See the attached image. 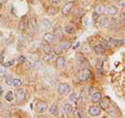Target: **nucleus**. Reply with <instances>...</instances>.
Instances as JSON below:
<instances>
[{
	"instance_id": "7",
	"label": "nucleus",
	"mask_w": 125,
	"mask_h": 118,
	"mask_svg": "<svg viewBox=\"0 0 125 118\" xmlns=\"http://www.w3.org/2000/svg\"><path fill=\"white\" fill-rule=\"evenodd\" d=\"M109 44L113 45V46H117V47H120V46H123L124 45V40L123 39H115V38H112L109 39Z\"/></svg>"
},
{
	"instance_id": "21",
	"label": "nucleus",
	"mask_w": 125,
	"mask_h": 118,
	"mask_svg": "<svg viewBox=\"0 0 125 118\" xmlns=\"http://www.w3.org/2000/svg\"><path fill=\"white\" fill-rule=\"evenodd\" d=\"M95 11L99 14H102L104 12V5L101 4V3H98V4H96V6H95Z\"/></svg>"
},
{
	"instance_id": "38",
	"label": "nucleus",
	"mask_w": 125,
	"mask_h": 118,
	"mask_svg": "<svg viewBox=\"0 0 125 118\" xmlns=\"http://www.w3.org/2000/svg\"><path fill=\"white\" fill-rule=\"evenodd\" d=\"M83 52H90V47H89V45H87V44H85L84 46H83Z\"/></svg>"
},
{
	"instance_id": "26",
	"label": "nucleus",
	"mask_w": 125,
	"mask_h": 118,
	"mask_svg": "<svg viewBox=\"0 0 125 118\" xmlns=\"http://www.w3.org/2000/svg\"><path fill=\"white\" fill-rule=\"evenodd\" d=\"M5 99L7 101H13V99H14V93H13V91H9L5 94Z\"/></svg>"
},
{
	"instance_id": "36",
	"label": "nucleus",
	"mask_w": 125,
	"mask_h": 118,
	"mask_svg": "<svg viewBox=\"0 0 125 118\" xmlns=\"http://www.w3.org/2000/svg\"><path fill=\"white\" fill-rule=\"evenodd\" d=\"M76 97H77L76 93H71V94H70V96H69V99L71 100V101H74V100L76 99Z\"/></svg>"
},
{
	"instance_id": "33",
	"label": "nucleus",
	"mask_w": 125,
	"mask_h": 118,
	"mask_svg": "<svg viewBox=\"0 0 125 118\" xmlns=\"http://www.w3.org/2000/svg\"><path fill=\"white\" fill-rule=\"evenodd\" d=\"M5 75H6V73H5V71H4V69L0 68V82H1L2 80H4Z\"/></svg>"
},
{
	"instance_id": "47",
	"label": "nucleus",
	"mask_w": 125,
	"mask_h": 118,
	"mask_svg": "<svg viewBox=\"0 0 125 118\" xmlns=\"http://www.w3.org/2000/svg\"><path fill=\"white\" fill-rule=\"evenodd\" d=\"M2 94V88H0V95Z\"/></svg>"
},
{
	"instance_id": "30",
	"label": "nucleus",
	"mask_w": 125,
	"mask_h": 118,
	"mask_svg": "<svg viewBox=\"0 0 125 118\" xmlns=\"http://www.w3.org/2000/svg\"><path fill=\"white\" fill-rule=\"evenodd\" d=\"M2 116L5 117V118H9V117L11 116V113H10V110H3L2 111Z\"/></svg>"
},
{
	"instance_id": "8",
	"label": "nucleus",
	"mask_w": 125,
	"mask_h": 118,
	"mask_svg": "<svg viewBox=\"0 0 125 118\" xmlns=\"http://www.w3.org/2000/svg\"><path fill=\"white\" fill-rule=\"evenodd\" d=\"M27 27L29 28L30 31H34L37 28V20L36 18H30L28 20V23H27Z\"/></svg>"
},
{
	"instance_id": "6",
	"label": "nucleus",
	"mask_w": 125,
	"mask_h": 118,
	"mask_svg": "<svg viewBox=\"0 0 125 118\" xmlns=\"http://www.w3.org/2000/svg\"><path fill=\"white\" fill-rule=\"evenodd\" d=\"M73 6H74V2L73 1H70V2H67L66 4L62 6V13L64 16H67L70 12H71V10L73 9Z\"/></svg>"
},
{
	"instance_id": "1",
	"label": "nucleus",
	"mask_w": 125,
	"mask_h": 118,
	"mask_svg": "<svg viewBox=\"0 0 125 118\" xmlns=\"http://www.w3.org/2000/svg\"><path fill=\"white\" fill-rule=\"evenodd\" d=\"M91 75H92L91 70L89 68H87V67H84V68L81 69L79 71V73H78V78H79L80 82H87L90 80Z\"/></svg>"
},
{
	"instance_id": "9",
	"label": "nucleus",
	"mask_w": 125,
	"mask_h": 118,
	"mask_svg": "<svg viewBox=\"0 0 125 118\" xmlns=\"http://www.w3.org/2000/svg\"><path fill=\"white\" fill-rule=\"evenodd\" d=\"M105 12H106V14L109 16H115L116 14H118V7L115 5H109L106 7Z\"/></svg>"
},
{
	"instance_id": "27",
	"label": "nucleus",
	"mask_w": 125,
	"mask_h": 118,
	"mask_svg": "<svg viewBox=\"0 0 125 118\" xmlns=\"http://www.w3.org/2000/svg\"><path fill=\"white\" fill-rule=\"evenodd\" d=\"M53 59H54V56H53V54H51V52H50V53H45L44 57H43V60L47 61V62L51 61V60H53Z\"/></svg>"
},
{
	"instance_id": "29",
	"label": "nucleus",
	"mask_w": 125,
	"mask_h": 118,
	"mask_svg": "<svg viewBox=\"0 0 125 118\" xmlns=\"http://www.w3.org/2000/svg\"><path fill=\"white\" fill-rule=\"evenodd\" d=\"M60 45L62 46V49H68L69 47L71 46V45H70V43H69V42H67V41H62Z\"/></svg>"
},
{
	"instance_id": "2",
	"label": "nucleus",
	"mask_w": 125,
	"mask_h": 118,
	"mask_svg": "<svg viewBox=\"0 0 125 118\" xmlns=\"http://www.w3.org/2000/svg\"><path fill=\"white\" fill-rule=\"evenodd\" d=\"M71 91V88H70V86L67 84V83H61L60 85H58V88H57V92L60 95L62 96H65V95H68Z\"/></svg>"
},
{
	"instance_id": "22",
	"label": "nucleus",
	"mask_w": 125,
	"mask_h": 118,
	"mask_svg": "<svg viewBox=\"0 0 125 118\" xmlns=\"http://www.w3.org/2000/svg\"><path fill=\"white\" fill-rule=\"evenodd\" d=\"M108 19L106 18V17H102L100 19V22H99V24H100V26L101 27H104V26H107L108 25Z\"/></svg>"
},
{
	"instance_id": "34",
	"label": "nucleus",
	"mask_w": 125,
	"mask_h": 118,
	"mask_svg": "<svg viewBox=\"0 0 125 118\" xmlns=\"http://www.w3.org/2000/svg\"><path fill=\"white\" fill-rule=\"evenodd\" d=\"M26 61V58L24 56H19L18 57V62L20 63V64H23V63H25Z\"/></svg>"
},
{
	"instance_id": "28",
	"label": "nucleus",
	"mask_w": 125,
	"mask_h": 118,
	"mask_svg": "<svg viewBox=\"0 0 125 118\" xmlns=\"http://www.w3.org/2000/svg\"><path fill=\"white\" fill-rule=\"evenodd\" d=\"M99 13H97L96 11H94L93 12V14H92V19H93V22H97L98 21V19H99Z\"/></svg>"
},
{
	"instance_id": "3",
	"label": "nucleus",
	"mask_w": 125,
	"mask_h": 118,
	"mask_svg": "<svg viewBox=\"0 0 125 118\" xmlns=\"http://www.w3.org/2000/svg\"><path fill=\"white\" fill-rule=\"evenodd\" d=\"M15 97H16V100H17L18 104H21L25 100L26 98V93H25V90L22 89V88H19L16 90V93H15Z\"/></svg>"
},
{
	"instance_id": "40",
	"label": "nucleus",
	"mask_w": 125,
	"mask_h": 118,
	"mask_svg": "<svg viewBox=\"0 0 125 118\" xmlns=\"http://www.w3.org/2000/svg\"><path fill=\"white\" fill-rule=\"evenodd\" d=\"M3 59H4V52H2L1 54H0V63H1V64H3Z\"/></svg>"
},
{
	"instance_id": "19",
	"label": "nucleus",
	"mask_w": 125,
	"mask_h": 118,
	"mask_svg": "<svg viewBox=\"0 0 125 118\" xmlns=\"http://www.w3.org/2000/svg\"><path fill=\"white\" fill-rule=\"evenodd\" d=\"M54 37L57 38V39L62 38V27H56V28H54Z\"/></svg>"
},
{
	"instance_id": "16",
	"label": "nucleus",
	"mask_w": 125,
	"mask_h": 118,
	"mask_svg": "<svg viewBox=\"0 0 125 118\" xmlns=\"http://www.w3.org/2000/svg\"><path fill=\"white\" fill-rule=\"evenodd\" d=\"M91 96H92V101H93V103H95V104L99 103L100 99L102 98V95H101L100 92H94Z\"/></svg>"
},
{
	"instance_id": "14",
	"label": "nucleus",
	"mask_w": 125,
	"mask_h": 118,
	"mask_svg": "<svg viewBox=\"0 0 125 118\" xmlns=\"http://www.w3.org/2000/svg\"><path fill=\"white\" fill-rule=\"evenodd\" d=\"M99 107L101 108V109H103V110H108V108H109V101H108V99H102L101 98L100 99V101H99Z\"/></svg>"
},
{
	"instance_id": "46",
	"label": "nucleus",
	"mask_w": 125,
	"mask_h": 118,
	"mask_svg": "<svg viewBox=\"0 0 125 118\" xmlns=\"http://www.w3.org/2000/svg\"><path fill=\"white\" fill-rule=\"evenodd\" d=\"M1 7H2V2L0 1V10H1Z\"/></svg>"
},
{
	"instance_id": "4",
	"label": "nucleus",
	"mask_w": 125,
	"mask_h": 118,
	"mask_svg": "<svg viewBox=\"0 0 125 118\" xmlns=\"http://www.w3.org/2000/svg\"><path fill=\"white\" fill-rule=\"evenodd\" d=\"M47 108H48V105H47V103H45V101L38 100L36 103V111L39 113H44L47 110Z\"/></svg>"
},
{
	"instance_id": "48",
	"label": "nucleus",
	"mask_w": 125,
	"mask_h": 118,
	"mask_svg": "<svg viewBox=\"0 0 125 118\" xmlns=\"http://www.w3.org/2000/svg\"><path fill=\"white\" fill-rule=\"evenodd\" d=\"M1 20H2V17H1V15H0V22H1Z\"/></svg>"
},
{
	"instance_id": "39",
	"label": "nucleus",
	"mask_w": 125,
	"mask_h": 118,
	"mask_svg": "<svg viewBox=\"0 0 125 118\" xmlns=\"http://www.w3.org/2000/svg\"><path fill=\"white\" fill-rule=\"evenodd\" d=\"M77 61H78V62H79V63H80V64H81V63H84V62H87V60H85V59H84L83 57H78V59H77Z\"/></svg>"
},
{
	"instance_id": "35",
	"label": "nucleus",
	"mask_w": 125,
	"mask_h": 118,
	"mask_svg": "<svg viewBox=\"0 0 125 118\" xmlns=\"http://www.w3.org/2000/svg\"><path fill=\"white\" fill-rule=\"evenodd\" d=\"M48 14H50V15H54V14H56V9H54V7H49L48 9Z\"/></svg>"
},
{
	"instance_id": "43",
	"label": "nucleus",
	"mask_w": 125,
	"mask_h": 118,
	"mask_svg": "<svg viewBox=\"0 0 125 118\" xmlns=\"http://www.w3.org/2000/svg\"><path fill=\"white\" fill-rule=\"evenodd\" d=\"M93 93H94V92H93V88H92V87L89 88V94H90V95H92Z\"/></svg>"
},
{
	"instance_id": "25",
	"label": "nucleus",
	"mask_w": 125,
	"mask_h": 118,
	"mask_svg": "<svg viewBox=\"0 0 125 118\" xmlns=\"http://www.w3.org/2000/svg\"><path fill=\"white\" fill-rule=\"evenodd\" d=\"M42 49H43V51H44V53H50L51 52V47H50V45L47 43V44H45V45H43V47H42Z\"/></svg>"
},
{
	"instance_id": "31",
	"label": "nucleus",
	"mask_w": 125,
	"mask_h": 118,
	"mask_svg": "<svg viewBox=\"0 0 125 118\" xmlns=\"http://www.w3.org/2000/svg\"><path fill=\"white\" fill-rule=\"evenodd\" d=\"M5 82L7 86H13V77L11 76H6L5 75Z\"/></svg>"
},
{
	"instance_id": "12",
	"label": "nucleus",
	"mask_w": 125,
	"mask_h": 118,
	"mask_svg": "<svg viewBox=\"0 0 125 118\" xmlns=\"http://www.w3.org/2000/svg\"><path fill=\"white\" fill-rule=\"evenodd\" d=\"M66 65V59L64 57H60L56 59V67L60 69H62Z\"/></svg>"
},
{
	"instance_id": "23",
	"label": "nucleus",
	"mask_w": 125,
	"mask_h": 118,
	"mask_svg": "<svg viewBox=\"0 0 125 118\" xmlns=\"http://www.w3.org/2000/svg\"><path fill=\"white\" fill-rule=\"evenodd\" d=\"M21 85H22V81L20 78H13V87L18 88V87H20Z\"/></svg>"
},
{
	"instance_id": "18",
	"label": "nucleus",
	"mask_w": 125,
	"mask_h": 118,
	"mask_svg": "<svg viewBox=\"0 0 125 118\" xmlns=\"http://www.w3.org/2000/svg\"><path fill=\"white\" fill-rule=\"evenodd\" d=\"M49 112H50V114H51V115L57 116V114H58V107H57V105H56V104H53L51 107H50Z\"/></svg>"
},
{
	"instance_id": "41",
	"label": "nucleus",
	"mask_w": 125,
	"mask_h": 118,
	"mask_svg": "<svg viewBox=\"0 0 125 118\" xmlns=\"http://www.w3.org/2000/svg\"><path fill=\"white\" fill-rule=\"evenodd\" d=\"M62 0H50V2L52 3V4H57V3H60Z\"/></svg>"
},
{
	"instance_id": "32",
	"label": "nucleus",
	"mask_w": 125,
	"mask_h": 118,
	"mask_svg": "<svg viewBox=\"0 0 125 118\" xmlns=\"http://www.w3.org/2000/svg\"><path fill=\"white\" fill-rule=\"evenodd\" d=\"M14 65V60H10V61H7V62H3V66L5 68H9V67L13 66Z\"/></svg>"
},
{
	"instance_id": "20",
	"label": "nucleus",
	"mask_w": 125,
	"mask_h": 118,
	"mask_svg": "<svg viewBox=\"0 0 125 118\" xmlns=\"http://www.w3.org/2000/svg\"><path fill=\"white\" fill-rule=\"evenodd\" d=\"M53 52H54V54H56V56H61V54L62 53V46L61 45H54V47H53Z\"/></svg>"
},
{
	"instance_id": "45",
	"label": "nucleus",
	"mask_w": 125,
	"mask_h": 118,
	"mask_svg": "<svg viewBox=\"0 0 125 118\" xmlns=\"http://www.w3.org/2000/svg\"><path fill=\"white\" fill-rule=\"evenodd\" d=\"M0 1H1L2 3H6L7 1H9V0H0Z\"/></svg>"
},
{
	"instance_id": "13",
	"label": "nucleus",
	"mask_w": 125,
	"mask_h": 118,
	"mask_svg": "<svg viewBox=\"0 0 125 118\" xmlns=\"http://www.w3.org/2000/svg\"><path fill=\"white\" fill-rule=\"evenodd\" d=\"M72 110H73V107L70 104H64L62 105V111L66 115H70L72 114Z\"/></svg>"
},
{
	"instance_id": "24",
	"label": "nucleus",
	"mask_w": 125,
	"mask_h": 118,
	"mask_svg": "<svg viewBox=\"0 0 125 118\" xmlns=\"http://www.w3.org/2000/svg\"><path fill=\"white\" fill-rule=\"evenodd\" d=\"M26 27H27V24H25V22L24 21H20V23H19V25H18V29L20 30V31H25L26 30Z\"/></svg>"
},
{
	"instance_id": "44",
	"label": "nucleus",
	"mask_w": 125,
	"mask_h": 118,
	"mask_svg": "<svg viewBox=\"0 0 125 118\" xmlns=\"http://www.w3.org/2000/svg\"><path fill=\"white\" fill-rule=\"evenodd\" d=\"M79 45H80V44H79V43H77V44H76L75 46H74V47H73V49H76V48H77V47H78V46H79Z\"/></svg>"
},
{
	"instance_id": "17",
	"label": "nucleus",
	"mask_w": 125,
	"mask_h": 118,
	"mask_svg": "<svg viewBox=\"0 0 125 118\" xmlns=\"http://www.w3.org/2000/svg\"><path fill=\"white\" fill-rule=\"evenodd\" d=\"M42 26L44 27L45 29H50V28L52 27L51 22H50L47 18H43V19H42Z\"/></svg>"
},
{
	"instance_id": "42",
	"label": "nucleus",
	"mask_w": 125,
	"mask_h": 118,
	"mask_svg": "<svg viewBox=\"0 0 125 118\" xmlns=\"http://www.w3.org/2000/svg\"><path fill=\"white\" fill-rule=\"evenodd\" d=\"M119 5H121L122 7H125V0H120V1H119Z\"/></svg>"
},
{
	"instance_id": "37",
	"label": "nucleus",
	"mask_w": 125,
	"mask_h": 118,
	"mask_svg": "<svg viewBox=\"0 0 125 118\" xmlns=\"http://www.w3.org/2000/svg\"><path fill=\"white\" fill-rule=\"evenodd\" d=\"M31 65H32V64H31L30 62H26L25 61V69L26 70H30L31 69Z\"/></svg>"
},
{
	"instance_id": "15",
	"label": "nucleus",
	"mask_w": 125,
	"mask_h": 118,
	"mask_svg": "<svg viewBox=\"0 0 125 118\" xmlns=\"http://www.w3.org/2000/svg\"><path fill=\"white\" fill-rule=\"evenodd\" d=\"M65 31L67 33L68 35H74L76 33V29L72 24H66L65 26Z\"/></svg>"
},
{
	"instance_id": "5",
	"label": "nucleus",
	"mask_w": 125,
	"mask_h": 118,
	"mask_svg": "<svg viewBox=\"0 0 125 118\" xmlns=\"http://www.w3.org/2000/svg\"><path fill=\"white\" fill-rule=\"evenodd\" d=\"M89 114L93 117L99 116L101 114V108L98 106H91V107H89Z\"/></svg>"
},
{
	"instance_id": "49",
	"label": "nucleus",
	"mask_w": 125,
	"mask_h": 118,
	"mask_svg": "<svg viewBox=\"0 0 125 118\" xmlns=\"http://www.w3.org/2000/svg\"><path fill=\"white\" fill-rule=\"evenodd\" d=\"M1 108H2V104H1V103H0V109H1Z\"/></svg>"
},
{
	"instance_id": "11",
	"label": "nucleus",
	"mask_w": 125,
	"mask_h": 118,
	"mask_svg": "<svg viewBox=\"0 0 125 118\" xmlns=\"http://www.w3.org/2000/svg\"><path fill=\"white\" fill-rule=\"evenodd\" d=\"M105 50V47L102 44H96L94 46V51H95L97 54H103Z\"/></svg>"
},
{
	"instance_id": "10",
	"label": "nucleus",
	"mask_w": 125,
	"mask_h": 118,
	"mask_svg": "<svg viewBox=\"0 0 125 118\" xmlns=\"http://www.w3.org/2000/svg\"><path fill=\"white\" fill-rule=\"evenodd\" d=\"M43 39H44V41L46 43H48V44H50V43H52L54 41V39H55V37H54V35H52L51 33H46L44 35V37H43Z\"/></svg>"
}]
</instances>
